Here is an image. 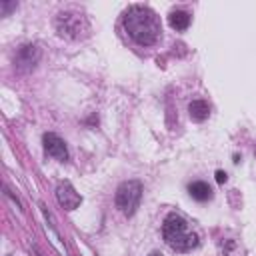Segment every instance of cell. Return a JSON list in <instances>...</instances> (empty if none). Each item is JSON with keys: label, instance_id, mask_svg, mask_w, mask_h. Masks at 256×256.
Segmentation results:
<instances>
[{"label": "cell", "instance_id": "6da1fadb", "mask_svg": "<svg viewBox=\"0 0 256 256\" xmlns=\"http://www.w3.org/2000/svg\"><path fill=\"white\" fill-rule=\"evenodd\" d=\"M122 22H124V28H126L128 36L140 46H152L160 38V32H162L160 18L148 6H140V4L130 6L124 12Z\"/></svg>", "mask_w": 256, "mask_h": 256}, {"label": "cell", "instance_id": "7a4b0ae2", "mask_svg": "<svg viewBox=\"0 0 256 256\" xmlns=\"http://www.w3.org/2000/svg\"><path fill=\"white\" fill-rule=\"evenodd\" d=\"M162 236L166 244L176 252H190L198 244L196 232L188 226V222L180 214H168L162 224Z\"/></svg>", "mask_w": 256, "mask_h": 256}, {"label": "cell", "instance_id": "3957f363", "mask_svg": "<svg viewBox=\"0 0 256 256\" xmlns=\"http://www.w3.org/2000/svg\"><path fill=\"white\" fill-rule=\"evenodd\" d=\"M56 30L62 36H66V38L78 40V38H84L88 34L90 26H88V20L84 18V14L66 10V12H60L58 14V18H56Z\"/></svg>", "mask_w": 256, "mask_h": 256}, {"label": "cell", "instance_id": "277c9868", "mask_svg": "<svg viewBox=\"0 0 256 256\" xmlns=\"http://www.w3.org/2000/svg\"><path fill=\"white\" fill-rule=\"evenodd\" d=\"M140 198H142V184L138 180L122 182L116 190V206L126 216H132L136 212V208L140 204Z\"/></svg>", "mask_w": 256, "mask_h": 256}, {"label": "cell", "instance_id": "5b68a950", "mask_svg": "<svg viewBox=\"0 0 256 256\" xmlns=\"http://www.w3.org/2000/svg\"><path fill=\"white\" fill-rule=\"evenodd\" d=\"M56 198H58V202H60L66 210H74V208H78L80 202H82L80 194L72 188L70 182H60V184H58V188H56Z\"/></svg>", "mask_w": 256, "mask_h": 256}, {"label": "cell", "instance_id": "8992f818", "mask_svg": "<svg viewBox=\"0 0 256 256\" xmlns=\"http://www.w3.org/2000/svg\"><path fill=\"white\" fill-rule=\"evenodd\" d=\"M42 142H44V150H46L48 156H52V158H56V160H66V158H68L66 144H64V140H62L60 136L48 132V134H44Z\"/></svg>", "mask_w": 256, "mask_h": 256}, {"label": "cell", "instance_id": "52a82bcc", "mask_svg": "<svg viewBox=\"0 0 256 256\" xmlns=\"http://www.w3.org/2000/svg\"><path fill=\"white\" fill-rule=\"evenodd\" d=\"M36 60H38V50H36V46H22L20 52H18V58H16V62H18L20 68H22V66L32 68V66L36 64Z\"/></svg>", "mask_w": 256, "mask_h": 256}, {"label": "cell", "instance_id": "ba28073f", "mask_svg": "<svg viewBox=\"0 0 256 256\" xmlns=\"http://www.w3.org/2000/svg\"><path fill=\"white\" fill-rule=\"evenodd\" d=\"M188 112H190V118H192V120L202 122V120L208 118V114H210V106H208V102H204V100H194V102H190Z\"/></svg>", "mask_w": 256, "mask_h": 256}, {"label": "cell", "instance_id": "9c48e42d", "mask_svg": "<svg viewBox=\"0 0 256 256\" xmlns=\"http://www.w3.org/2000/svg\"><path fill=\"white\" fill-rule=\"evenodd\" d=\"M190 20H192L190 14L184 12V10H174V12H170V16H168L170 26L176 28V30H186V28L190 26Z\"/></svg>", "mask_w": 256, "mask_h": 256}, {"label": "cell", "instance_id": "30bf717a", "mask_svg": "<svg viewBox=\"0 0 256 256\" xmlns=\"http://www.w3.org/2000/svg\"><path fill=\"white\" fill-rule=\"evenodd\" d=\"M188 192H190V196H192L194 200H198V202H204V200H208V198L212 196V190H210V186H208L206 182H192V184L188 186Z\"/></svg>", "mask_w": 256, "mask_h": 256}, {"label": "cell", "instance_id": "8fae6325", "mask_svg": "<svg viewBox=\"0 0 256 256\" xmlns=\"http://www.w3.org/2000/svg\"><path fill=\"white\" fill-rule=\"evenodd\" d=\"M216 180H218V182H224V180H226V174H224L222 170H218V172H216Z\"/></svg>", "mask_w": 256, "mask_h": 256}, {"label": "cell", "instance_id": "7c38bea8", "mask_svg": "<svg viewBox=\"0 0 256 256\" xmlns=\"http://www.w3.org/2000/svg\"><path fill=\"white\" fill-rule=\"evenodd\" d=\"M148 256H162V254H158V252H152V254H148Z\"/></svg>", "mask_w": 256, "mask_h": 256}]
</instances>
